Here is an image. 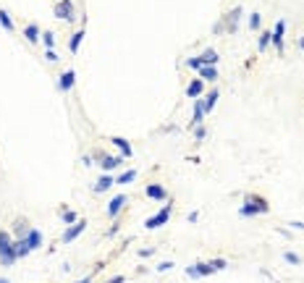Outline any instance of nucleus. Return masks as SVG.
I'll list each match as a JSON object with an SVG mask.
<instances>
[{
  "instance_id": "nucleus-1",
  "label": "nucleus",
  "mask_w": 304,
  "mask_h": 283,
  "mask_svg": "<svg viewBox=\"0 0 304 283\" xmlns=\"http://www.w3.org/2000/svg\"><path fill=\"white\" fill-rule=\"evenodd\" d=\"M265 213H270V205L257 194H246L244 205L239 207V215L242 218H254V215H265Z\"/></svg>"
},
{
  "instance_id": "nucleus-2",
  "label": "nucleus",
  "mask_w": 304,
  "mask_h": 283,
  "mask_svg": "<svg viewBox=\"0 0 304 283\" xmlns=\"http://www.w3.org/2000/svg\"><path fill=\"white\" fill-rule=\"evenodd\" d=\"M16 246H13V239L8 231H0V265L3 268H11V265L16 262Z\"/></svg>"
},
{
  "instance_id": "nucleus-3",
  "label": "nucleus",
  "mask_w": 304,
  "mask_h": 283,
  "mask_svg": "<svg viewBox=\"0 0 304 283\" xmlns=\"http://www.w3.org/2000/svg\"><path fill=\"white\" fill-rule=\"evenodd\" d=\"M53 13H55V19H61V21H73L76 19V5H73V0H58Z\"/></svg>"
},
{
  "instance_id": "nucleus-4",
  "label": "nucleus",
  "mask_w": 304,
  "mask_h": 283,
  "mask_svg": "<svg viewBox=\"0 0 304 283\" xmlns=\"http://www.w3.org/2000/svg\"><path fill=\"white\" fill-rule=\"evenodd\" d=\"M171 213H173V207H171V205H165V207L160 210V213H155L152 218H147V221H144V228H150V231H152V228L165 226V223L171 221Z\"/></svg>"
},
{
  "instance_id": "nucleus-5",
  "label": "nucleus",
  "mask_w": 304,
  "mask_h": 283,
  "mask_svg": "<svg viewBox=\"0 0 304 283\" xmlns=\"http://www.w3.org/2000/svg\"><path fill=\"white\" fill-rule=\"evenodd\" d=\"M213 273H215L213 262H194V265H189V268H186L189 278H205V276H213Z\"/></svg>"
},
{
  "instance_id": "nucleus-6",
  "label": "nucleus",
  "mask_w": 304,
  "mask_h": 283,
  "mask_svg": "<svg viewBox=\"0 0 304 283\" xmlns=\"http://www.w3.org/2000/svg\"><path fill=\"white\" fill-rule=\"evenodd\" d=\"M270 34H273V37H270V45H275V48H278V53H283V34H286V21L278 19V21H275V29H273Z\"/></svg>"
},
{
  "instance_id": "nucleus-7",
  "label": "nucleus",
  "mask_w": 304,
  "mask_h": 283,
  "mask_svg": "<svg viewBox=\"0 0 304 283\" xmlns=\"http://www.w3.org/2000/svg\"><path fill=\"white\" fill-rule=\"evenodd\" d=\"M84 228H87V221H76L73 226H68V228H66V233H63V244H68V241H73V239H79V236L84 233Z\"/></svg>"
},
{
  "instance_id": "nucleus-8",
  "label": "nucleus",
  "mask_w": 304,
  "mask_h": 283,
  "mask_svg": "<svg viewBox=\"0 0 304 283\" xmlns=\"http://www.w3.org/2000/svg\"><path fill=\"white\" fill-rule=\"evenodd\" d=\"M110 144H116V147L121 150V158H123V160H126V158H131V155H134V150H131V142L123 139V136H110Z\"/></svg>"
},
{
  "instance_id": "nucleus-9",
  "label": "nucleus",
  "mask_w": 304,
  "mask_h": 283,
  "mask_svg": "<svg viewBox=\"0 0 304 283\" xmlns=\"http://www.w3.org/2000/svg\"><path fill=\"white\" fill-rule=\"evenodd\" d=\"M123 205H126V194H116V197L108 202V215H110V218H116V215L123 210Z\"/></svg>"
},
{
  "instance_id": "nucleus-10",
  "label": "nucleus",
  "mask_w": 304,
  "mask_h": 283,
  "mask_svg": "<svg viewBox=\"0 0 304 283\" xmlns=\"http://www.w3.org/2000/svg\"><path fill=\"white\" fill-rule=\"evenodd\" d=\"M73 81H76V74H73V68L63 71V74H61V81H58V89H61V92H68V89L73 87Z\"/></svg>"
},
{
  "instance_id": "nucleus-11",
  "label": "nucleus",
  "mask_w": 304,
  "mask_h": 283,
  "mask_svg": "<svg viewBox=\"0 0 304 283\" xmlns=\"http://www.w3.org/2000/svg\"><path fill=\"white\" fill-rule=\"evenodd\" d=\"M144 194L150 197V199H168V189L160 186V184H150L144 189Z\"/></svg>"
},
{
  "instance_id": "nucleus-12",
  "label": "nucleus",
  "mask_w": 304,
  "mask_h": 283,
  "mask_svg": "<svg viewBox=\"0 0 304 283\" xmlns=\"http://www.w3.org/2000/svg\"><path fill=\"white\" fill-rule=\"evenodd\" d=\"M26 246H29V252L42 246V233L37 231V228H29V233H26Z\"/></svg>"
},
{
  "instance_id": "nucleus-13",
  "label": "nucleus",
  "mask_w": 304,
  "mask_h": 283,
  "mask_svg": "<svg viewBox=\"0 0 304 283\" xmlns=\"http://www.w3.org/2000/svg\"><path fill=\"white\" fill-rule=\"evenodd\" d=\"M202 89H205V81H202V79H191L189 87H186V97H191V100L202 97Z\"/></svg>"
},
{
  "instance_id": "nucleus-14",
  "label": "nucleus",
  "mask_w": 304,
  "mask_h": 283,
  "mask_svg": "<svg viewBox=\"0 0 304 283\" xmlns=\"http://www.w3.org/2000/svg\"><path fill=\"white\" fill-rule=\"evenodd\" d=\"M110 186H116V178L110 176V173H103V176H100V181L95 184V191H97V194H103V191H108Z\"/></svg>"
},
{
  "instance_id": "nucleus-15",
  "label": "nucleus",
  "mask_w": 304,
  "mask_h": 283,
  "mask_svg": "<svg viewBox=\"0 0 304 283\" xmlns=\"http://www.w3.org/2000/svg\"><path fill=\"white\" fill-rule=\"evenodd\" d=\"M218 100H220V92H218V89H213V92H207L205 97H202V108H205V115H207V113L215 108Z\"/></svg>"
},
{
  "instance_id": "nucleus-16",
  "label": "nucleus",
  "mask_w": 304,
  "mask_h": 283,
  "mask_svg": "<svg viewBox=\"0 0 304 283\" xmlns=\"http://www.w3.org/2000/svg\"><path fill=\"white\" fill-rule=\"evenodd\" d=\"M84 37H87V32H84V26H81L79 32H73V34H71L68 50H71V53H79V48H81V42H84Z\"/></svg>"
},
{
  "instance_id": "nucleus-17",
  "label": "nucleus",
  "mask_w": 304,
  "mask_h": 283,
  "mask_svg": "<svg viewBox=\"0 0 304 283\" xmlns=\"http://www.w3.org/2000/svg\"><path fill=\"white\" fill-rule=\"evenodd\" d=\"M239 19H242V8L236 5L234 11L226 16V21H228V24H226V32H236V26H239Z\"/></svg>"
},
{
  "instance_id": "nucleus-18",
  "label": "nucleus",
  "mask_w": 304,
  "mask_h": 283,
  "mask_svg": "<svg viewBox=\"0 0 304 283\" xmlns=\"http://www.w3.org/2000/svg\"><path fill=\"white\" fill-rule=\"evenodd\" d=\"M199 60H202V66H218L220 56H218V50L207 48V50H205V53H202V56H199Z\"/></svg>"
},
{
  "instance_id": "nucleus-19",
  "label": "nucleus",
  "mask_w": 304,
  "mask_h": 283,
  "mask_svg": "<svg viewBox=\"0 0 304 283\" xmlns=\"http://www.w3.org/2000/svg\"><path fill=\"white\" fill-rule=\"evenodd\" d=\"M100 166H103V170H105V173H110L113 168L123 166V158H121V155H118V158H110V155H103V163H100Z\"/></svg>"
},
{
  "instance_id": "nucleus-20",
  "label": "nucleus",
  "mask_w": 304,
  "mask_h": 283,
  "mask_svg": "<svg viewBox=\"0 0 304 283\" xmlns=\"http://www.w3.org/2000/svg\"><path fill=\"white\" fill-rule=\"evenodd\" d=\"M24 37H26V42H37V40H42V32H40V26H37V24H26V29H24Z\"/></svg>"
},
{
  "instance_id": "nucleus-21",
  "label": "nucleus",
  "mask_w": 304,
  "mask_h": 283,
  "mask_svg": "<svg viewBox=\"0 0 304 283\" xmlns=\"http://www.w3.org/2000/svg\"><path fill=\"white\" fill-rule=\"evenodd\" d=\"M202 118H205V108H202V100H194V115H191V126H202Z\"/></svg>"
},
{
  "instance_id": "nucleus-22",
  "label": "nucleus",
  "mask_w": 304,
  "mask_h": 283,
  "mask_svg": "<svg viewBox=\"0 0 304 283\" xmlns=\"http://www.w3.org/2000/svg\"><path fill=\"white\" fill-rule=\"evenodd\" d=\"M199 76H202V81H215L218 79V66H202Z\"/></svg>"
},
{
  "instance_id": "nucleus-23",
  "label": "nucleus",
  "mask_w": 304,
  "mask_h": 283,
  "mask_svg": "<svg viewBox=\"0 0 304 283\" xmlns=\"http://www.w3.org/2000/svg\"><path fill=\"white\" fill-rule=\"evenodd\" d=\"M0 26H3L5 32H13V19L8 11H0Z\"/></svg>"
},
{
  "instance_id": "nucleus-24",
  "label": "nucleus",
  "mask_w": 304,
  "mask_h": 283,
  "mask_svg": "<svg viewBox=\"0 0 304 283\" xmlns=\"http://www.w3.org/2000/svg\"><path fill=\"white\" fill-rule=\"evenodd\" d=\"M13 246H16V257H26V254H29L26 239H16V241H13Z\"/></svg>"
},
{
  "instance_id": "nucleus-25",
  "label": "nucleus",
  "mask_w": 304,
  "mask_h": 283,
  "mask_svg": "<svg viewBox=\"0 0 304 283\" xmlns=\"http://www.w3.org/2000/svg\"><path fill=\"white\" fill-rule=\"evenodd\" d=\"M134 178H136V170L131 168V170H123V173H121V176H118V178H116V184H131V181H134Z\"/></svg>"
},
{
  "instance_id": "nucleus-26",
  "label": "nucleus",
  "mask_w": 304,
  "mask_h": 283,
  "mask_svg": "<svg viewBox=\"0 0 304 283\" xmlns=\"http://www.w3.org/2000/svg\"><path fill=\"white\" fill-rule=\"evenodd\" d=\"M61 221L66 223V226H73V223L79 221V215L73 213V210H63V213H61Z\"/></svg>"
},
{
  "instance_id": "nucleus-27",
  "label": "nucleus",
  "mask_w": 304,
  "mask_h": 283,
  "mask_svg": "<svg viewBox=\"0 0 304 283\" xmlns=\"http://www.w3.org/2000/svg\"><path fill=\"white\" fill-rule=\"evenodd\" d=\"M26 226H29L26 221H16V236H18V239H26V233H29V228H26Z\"/></svg>"
},
{
  "instance_id": "nucleus-28",
  "label": "nucleus",
  "mask_w": 304,
  "mask_h": 283,
  "mask_svg": "<svg viewBox=\"0 0 304 283\" xmlns=\"http://www.w3.org/2000/svg\"><path fill=\"white\" fill-rule=\"evenodd\" d=\"M270 37H273L270 32H262V34H260V42H257V48H260V50H268V45H270Z\"/></svg>"
},
{
  "instance_id": "nucleus-29",
  "label": "nucleus",
  "mask_w": 304,
  "mask_h": 283,
  "mask_svg": "<svg viewBox=\"0 0 304 283\" xmlns=\"http://www.w3.org/2000/svg\"><path fill=\"white\" fill-rule=\"evenodd\" d=\"M42 42H45V48H48V50H53V45H55L53 32H42Z\"/></svg>"
},
{
  "instance_id": "nucleus-30",
  "label": "nucleus",
  "mask_w": 304,
  "mask_h": 283,
  "mask_svg": "<svg viewBox=\"0 0 304 283\" xmlns=\"http://www.w3.org/2000/svg\"><path fill=\"white\" fill-rule=\"evenodd\" d=\"M260 24H262V16H260V13H252V16H249V29H257Z\"/></svg>"
},
{
  "instance_id": "nucleus-31",
  "label": "nucleus",
  "mask_w": 304,
  "mask_h": 283,
  "mask_svg": "<svg viewBox=\"0 0 304 283\" xmlns=\"http://www.w3.org/2000/svg\"><path fill=\"white\" fill-rule=\"evenodd\" d=\"M283 260H286L289 265H299V254H294V252H286V254H283Z\"/></svg>"
},
{
  "instance_id": "nucleus-32",
  "label": "nucleus",
  "mask_w": 304,
  "mask_h": 283,
  "mask_svg": "<svg viewBox=\"0 0 304 283\" xmlns=\"http://www.w3.org/2000/svg\"><path fill=\"white\" fill-rule=\"evenodd\" d=\"M210 262H213V268H215V273H218V270H226V265H228V262H226L223 257H218V260H210Z\"/></svg>"
},
{
  "instance_id": "nucleus-33",
  "label": "nucleus",
  "mask_w": 304,
  "mask_h": 283,
  "mask_svg": "<svg viewBox=\"0 0 304 283\" xmlns=\"http://www.w3.org/2000/svg\"><path fill=\"white\" fill-rule=\"evenodd\" d=\"M186 66H189V68H194V71H199V68H202V60H199V58H189V60H186Z\"/></svg>"
},
{
  "instance_id": "nucleus-34",
  "label": "nucleus",
  "mask_w": 304,
  "mask_h": 283,
  "mask_svg": "<svg viewBox=\"0 0 304 283\" xmlns=\"http://www.w3.org/2000/svg\"><path fill=\"white\" fill-rule=\"evenodd\" d=\"M45 58H48L50 63H55V60H58V53H55V50H45Z\"/></svg>"
},
{
  "instance_id": "nucleus-35",
  "label": "nucleus",
  "mask_w": 304,
  "mask_h": 283,
  "mask_svg": "<svg viewBox=\"0 0 304 283\" xmlns=\"http://www.w3.org/2000/svg\"><path fill=\"white\" fill-rule=\"evenodd\" d=\"M171 268H173V262H160L158 265V273H168Z\"/></svg>"
},
{
  "instance_id": "nucleus-36",
  "label": "nucleus",
  "mask_w": 304,
  "mask_h": 283,
  "mask_svg": "<svg viewBox=\"0 0 304 283\" xmlns=\"http://www.w3.org/2000/svg\"><path fill=\"white\" fill-rule=\"evenodd\" d=\"M197 218H199V213H197V210H194V213H189V215H186V221H191V223H194Z\"/></svg>"
},
{
  "instance_id": "nucleus-37",
  "label": "nucleus",
  "mask_w": 304,
  "mask_h": 283,
  "mask_svg": "<svg viewBox=\"0 0 304 283\" xmlns=\"http://www.w3.org/2000/svg\"><path fill=\"white\" fill-rule=\"evenodd\" d=\"M152 252H155V249H139V257H150Z\"/></svg>"
},
{
  "instance_id": "nucleus-38",
  "label": "nucleus",
  "mask_w": 304,
  "mask_h": 283,
  "mask_svg": "<svg viewBox=\"0 0 304 283\" xmlns=\"http://www.w3.org/2000/svg\"><path fill=\"white\" fill-rule=\"evenodd\" d=\"M123 281H126V278H123V276H116V278H110V281H108V283H123Z\"/></svg>"
},
{
  "instance_id": "nucleus-39",
  "label": "nucleus",
  "mask_w": 304,
  "mask_h": 283,
  "mask_svg": "<svg viewBox=\"0 0 304 283\" xmlns=\"http://www.w3.org/2000/svg\"><path fill=\"white\" fill-rule=\"evenodd\" d=\"M294 228H299V231H304V223H291Z\"/></svg>"
},
{
  "instance_id": "nucleus-40",
  "label": "nucleus",
  "mask_w": 304,
  "mask_h": 283,
  "mask_svg": "<svg viewBox=\"0 0 304 283\" xmlns=\"http://www.w3.org/2000/svg\"><path fill=\"white\" fill-rule=\"evenodd\" d=\"M299 48L304 50V37H299Z\"/></svg>"
},
{
  "instance_id": "nucleus-41",
  "label": "nucleus",
  "mask_w": 304,
  "mask_h": 283,
  "mask_svg": "<svg viewBox=\"0 0 304 283\" xmlns=\"http://www.w3.org/2000/svg\"><path fill=\"white\" fill-rule=\"evenodd\" d=\"M79 283H92V278H81Z\"/></svg>"
},
{
  "instance_id": "nucleus-42",
  "label": "nucleus",
  "mask_w": 304,
  "mask_h": 283,
  "mask_svg": "<svg viewBox=\"0 0 304 283\" xmlns=\"http://www.w3.org/2000/svg\"><path fill=\"white\" fill-rule=\"evenodd\" d=\"M0 283H8V278H0Z\"/></svg>"
}]
</instances>
